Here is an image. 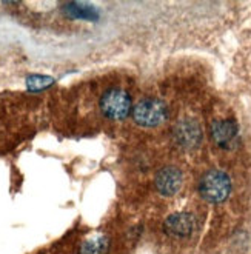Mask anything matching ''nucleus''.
I'll return each instance as SVG.
<instances>
[{"mask_svg":"<svg viewBox=\"0 0 251 254\" xmlns=\"http://www.w3.org/2000/svg\"><path fill=\"white\" fill-rule=\"evenodd\" d=\"M200 196L211 203H222L231 192V181L224 171H208L205 173L199 182Z\"/></svg>","mask_w":251,"mask_h":254,"instance_id":"f257e3e1","label":"nucleus"},{"mask_svg":"<svg viewBox=\"0 0 251 254\" xmlns=\"http://www.w3.org/2000/svg\"><path fill=\"white\" fill-rule=\"evenodd\" d=\"M236 132H238V127L231 121H219L211 127V136L220 146H227L236 137Z\"/></svg>","mask_w":251,"mask_h":254,"instance_id":"6e6552de","label":"nucleus"},{"mask_svg":"<svg viewBox=\"0 0 251 254\" xmlns=\"http://www.w3.org/2000/svg\"><path fill=\"white\" fill-rule=\"evenodd\" d=\"M182 181H184V177H182L181 170H177L176 167H165L157 173L154 184L162 196L170 197V196H174V194L181 190Z\"/></svg>","mask_w":251,"mask_h":254,"instance_id":"20e7f679","label":"nucleus"},{"mask_svg":"<svg viewBox=\"0 0 251 254\" xmlns=\"http://www.w3.org/2000/svg\"><path fill=\"white\" fill-rule=\"evenodd\" d=\"M108 237L103 234H94L85 239V242L80 245V254H105L108 251Z\"/></svg>","mask_w":251,"mask_h":254,"instance_id":"1a4fd4ad","label":"nucleus"},{"mask_svg":"<svg viewBox=\"0 0 251 254\" xmlns=\"http://www.w3.org/2000/svg\"><path fill=\"white\" fill-rule=\"evenodd\" d=\"M100 110L108 119L122 121L131 113V97L122 88H111L102 94Z\"/></svg>","mask_w":251,"mask_h":254,"instance_id":"7ed1b4c3","label":"nucleus"},{"mask_svg":"<svg viewBox=\"0 0 251 254\" xmlns=\"http://www.w3.org/2000/svg\"><path fill=\"white\" fill-rule=\"evenodd\" d=\"M174 139L184 148H194L200 140V129L196 122H179L174 129Z\"/></svg>","mask_w":251,"mask_h":254,"instance_id":"423d86ee","label":"nucleus"},{"mask_svg":"<svg viewBox=\"0 0 251 254\" xmlns=\"http://www.w3.org/2000/svg\"><path fill=\"white\" fill-rule=\"evenodd\" d=\"M134 122L145 128H154L164 124L168 119V107L160 99H143L132 108Z\"/></svg>","mask_w":251,"mask_h":254,"instance_id":"f03ea898","label":"nucleus"},{"mask_svg":"<svg viewBox=\"0 0 251 254\" xmlns=\"http://www.w3.org/2000/svg\"><path fill=\"white\" fill-rule=\"evenodd\" d=\"M62 11L66 17L71 19H82V20H97L99 9L90 3L85 2H71L62 6Z\"/></svg>","mask_w":251,"mask_h":254,"instance_id":"0eeeda50","label":"nucleus"},{"mask_svg":"<svg viewBox=\"0 0 251 254\" xmlns=\"http://www.w3.org/2000/svg\"><path fill=\"white\" fill-rule=\"evenodd\" d=\"M54 83V77L51 76H43V74H31L26 77V88L29 91L37 93L42 89H47Z\"/></svg>","mask_w":251,"mask_h":254,"instance_id":"9d476101","label":"nucleus"},{"mask_svg":"<svg viewBox=\"0 0 251 254\" xmlns=\"http://www.w3.org/2000/svg\"><path fill=\"white\" fill-rule=\"evenodd\" d=\"M194 228H196V219L189 213L171 214L164 223L165 233L174 237H187L194 231Z\"/></svg>","mask_w":251,"mask_h":254,"instance_id":"39448f33","label":"nucleus"}]
</instances>
